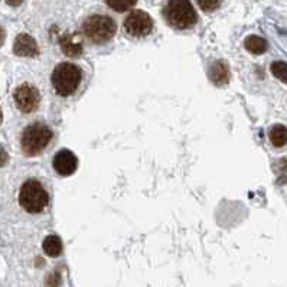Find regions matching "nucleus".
Listing matches in <instances>:
<instances>
[{"mask_svg": "<svg viewBox=\"0 0 287 287\" xmlns=\"http://www.w3.org/2000/svg\"><path fill=\"white\" fill-rule=\"evenodd\" d=\"M270 140L276 147H283L287 142L286 127L283 124H276L270 131Z\"/></svg>", "mask_w": 287, "mask_h": 287, "instance_id": "nucleus-14", "label": "nucleus"}, {"mask_svg": "<svg viewBox=\"0 0 287 287\" xmlns=\"http://www.w3.org/2000/svg\"><path fill=\"white\" fill-rule=\"evenodd\" d=\"M244 46H246L247 51L252 52L255 55H260V54H264L267 51V41L260 38V36L251 35V36L246 38Z\"/></svg>", "mask_w": 287, "mask_h": 287, "instance_id": "nucleus-13", "label": "nucleus"}, {"mask_svg": "<svg viewBox=\"0 0 287 287\" xmlns=\"http://www.w3.org/2000/svg\"><path fill=\"white\" fill-rule=\"evenodd\" d=\"M52 140V130L43 123H34L28 126L20 137V146L25 155L36 156Z\"/></svg>", "mask_w": 287, "mask_h": 287, "instance_id": "nucleus-1", "label": "nucleus"}, {"mask_svg": "<svg viewBox=\"0 0 287 287\" xmlns=\"http://www.w3.org/2000/svg\"><path fill=\"white\" fill-rule=\"evenodd\" d=\"M52 164H54L55 172L59 173L61 176H70V175H72L77 170L78 159L70 150H59L55 155Z\"/></svg>", "mask_w": 287, "mask_h": 287, "instance_id": "nucleus-8", "label": "nucleus"}, {"mask_svg": "<svg viewBox=\"0 0 287 287\" xmlns=\"http://www.w3.org/2000/svg\"><path fill=\"white\" fill-rule=\"evenodd\" d=\"M81 78V70L77 65L70 62H62L56 65V68L52 72V85L59 95L68 97L77 91Z\"/></svg>", "mask_w": 287, "mask_h": 287, "instance_id": "nucleus-2", "label": "nucleus"}, {"mask_svg": "<svg viewBox=\"0 0 287 287\" xmlns=\"http://www.w3.org/2000/svg\"><path fill=\"white\" fill-rule=\"evenodd\" d=\"M61 48H62L64 54H67L68 56L77 58L82 54V43L75 42L70 35H67L61 39Z\"/></svg>", "mask_w": 287, "mask_h": 287, "instance_id": "nucleus-12", "label": "nucleus"}, {"mask_svg": "<svg viewBox=\"0 0 287 287\" xmlns=\"http://www.w3.org/2000/svg\"><path fill=\"white\" fill-rule=\"evenodd\" d=\"M13 52L18 56H25V58L36 56L38 55V43L28 34H20L15 41Z\"/></svg>", "mask_w": 287, "mask_h": 287, "instance_id": "nucleus-9", "label": "nucleus"}, {"mask_svg": "<svg viewBox=\"0 0 287 287\" xmlns=\"http://www.w3.org/2000/svg\"><path fill=\"white\" fill-rule=\"evenodd\" d=\"M198 4L204 10H214V9H216V7L221 6V1H198Z\"/></svg>", "mask_w": 287, "mask_h": 287, "instance_id": "nucleus-17", "label": "nucleus"}, {"mask_svg": "<svg viewBox=\"0 0 287 287\" xmlns=\"http://www.w3.org/2000/svg\"><path fill=\"white\" fill-rule=\"evenodd\" d=\"M209 75H211V80L216 85H225L230 81V77H231L230 68L224 61H215L211 67Z\"/></svg>", "mask_w": 287, "mask_h": 287, "instance_id": "nucleus-10", "label": "nucleus"}, {"mask_svg": "<svg viewBox=\"0 0 287 287\" xmlns=\"http://www.w3.org/2000/svg\"><path fill=\"white\" fill-rule=\"evenodd\" d=\"M39 91L31 84H22L15 90V101L20 111L31 113L38 108L39 106Z\"/></svg>", "mask_w": 287, "mask_h": 287, "instance_id": "nucleus-7", "label": "nucleus"}, {"mask_svg": "<svg viewBox=\"0 0 287 287\" xmlns=\"http://www.w3.org/2000/svg\"><path fill=\"white\" fill-rule=\"evenodd\" d=\"M4 38H6L4 29H3V28H0V46L3 45V42H4Z\"/></svg>", "mask_w": 287, "mask_h": 287, "instance_id": "nucleus-20", "label": "nucleus"}, {"mask_svg": "<svg viewBox=\"0 0 287 287\" xmlns=\"http://www.w3.org/2000/svg\"><path fill=\"white\" fill-rule=\"evenodd\" d=\"M7 161H9V155H7V152L0 146V167L7 163Z\"/></svg>", "mask_w": 287, "mask_h": 287, "instance_id": "nucleus-19", "label": "nucleus"}, {"mask_svg": "<svg viewBox=\"0 0 287 287\" xmlns=\"http://www.w3.org/2000/svg\"><path fill=\"white\" fill-rule=\"evenodd\" d=\"M42 248H43V251H45L49 257H58V255L62 252V243H61V238L56 237V235H48V237L43 240Z\"/></svg>", "mask_w": 287, "mask_h": 287, "instance_id": "nucleus-11", "label": "nucleus"}, {"mask_svg": "<svg viewBox=\"0 0 287 287\" xmlns=\"http://www.w3.org/2000/svg\"><path fill=\"white\" fill-rule=\"evenodd\" d=\"M117 32L116 22L104 15H94L90 16L84 22V34L92 42H107L110 41Z\"/></svg>", "mask_w": 287, "mask_h": 287, "instance_id": "nucleus-5", "label": "nucleus"}, {"mask_svg": "<svg viewBox=\"0 0 287 287\" xmlns=\"http://www.w3.org/2000/svg\"><path fill=\"white\" fill-rule=\"evenodd\" d=\"M167 22L176 29H189L198 22V15L194 6L185 0H172L164 7Z\"/></svg>", "mask_w": 287, "mask_h": 287, "instance_id": "nucleus-3", "label": "nucleus"}, {"mask_svg": "<svg viewBox=\"0 0 287 287\" xmlns=\"http://www.w3.org/2000/svg\"><path fill=\"white\" fill-rule=\"evenodd\" d=\"M3 122V114H1V108H0V123Z\"/></svg>", "mask_w": 287, "mask_h": 287, "instance_id": "nucleus-21", "label": "nucleus"}, {"mask_svg": "<svg viewBox=\"0 0 287 287\" xmlns=\"http://www.w3.org/2000/svg\"><path fill=\"white\" fill-rule=\"evenodd\" d=\"M48 192L43 189L41 183L35 179L26 180L19 192V204L20 206L29 212V214H38L45 209L48 205Z\"/></svg>", "mask_w": 287, "mask_h": 287, "instance_id": "nucleus-4", "label": "nucleus"}, {"mask_svg": "<svg viewBox=\"0 0 287 287\" xmlns=\"http://www.w3.org/2000/svg\"><path fill=\"white\" fill-rule=\"evenodd\" d=\"M46 285L49 287H58L61 285V277L56 276V274H51V276L46 279Z\"/></svg>", "mask_w": 287, "mask_h": 287, "instance_id": "nucleus-18", "label": "nucleus"}, {"mask_svg": "<svg viewBox=\"0 0 287 287\" xmlns=\"http://www.w3.org/2000/svg\"><path fill=\"white\" fill-rule=\"evenodd\" d=\"M107 6H110L111 9H114L116 12H126V10H128L130 7H133V6H136V1H120V0H117V1H107Z\"/></svg>", "mask_w": 287, "mask_h": 287, "instance_id": "nucleus-16", "label": "nucleus"}, {"mask_svg": "<svg viewBox=\"0 0 287 287\" xmlns=\"http://www.w3.org/2000/svg\"><path fill=\"white\" fill-rule=\"evenodd\" d=\"M124 29L134 38L147 36L153 29V19L143 10H133L124 19Z\"/></svg>", "mask_w": 287, "mask_h": 287, "instance_id": "nucleus-6", "label": "nucleus"}, {"mask_svg": "<svg viewBox=\"0 0 287 287\" xmlns=\"http://www.w3.org/2000/svg\"><path fill=\"white\" fill-rule=\"evenodd\" d=\"M271 72L276 78H279L282 82H287V64L283 61H276L271 64Z\"/></svg>", "mask_w": 287, "mask_h": 287, "instance_id": "nucleus-15", "label": "nucleus"}]
</instances>
